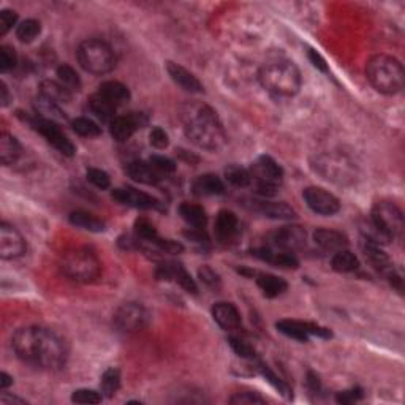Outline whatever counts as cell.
I'll return each mask as SVG.
<instances>
[{
  "instance_id": "obj_1",
  "label": "cell",
  "mask_w": 405,
  "mask_h": 405,
  "mask_svg": "<svg viewBox=\"0 0 405 405\" xmlns=\"http://www.w3.org/2000/svg\"><path fill=\"white\" fill-rule=\"evenodd\" d=\"M13 350L30 366L59 371L67 364L68 345L57 331L44 326L19 328L12 337Z\"/></svg>"
},
{
  "instance_id": "obj_2",
  "label": "cell",
  "mask_w": 405,
  "mask_h": 405,
  "mask_svg": "<svg viewBox=\"0 0 405 405\" xmlns=\"http://www.w3.org/2000/svg\"><path fill=\"white\" fill-rule=\"evenodd\" d=\"M181 119L185 136L200 149L219 152L225 148L226 131L211 106L202 103L185 105L182 108Z\"/></svg>"
},
{
  "instance_id": "obj_3",
  "label": "cell",
  "mask_w": 405,
  "mask_h": 405,
  "mask_svg": "<svg viewBox=\"0 0 405 405\" xmlns=\"http://www.w3.org/2000/svg\"><path fill=\"white\" fill-rule=\"evenodd\" d=\"M258 79L267 92L283 99L295 97L302 84L300 68L287 59H274L266 62L260 68Z\"/></svg>"
},
{
  "instance_id": "obj_4",
  "label": "cell",
  "mask_w": 405,
  "mask_h": 405,
  "mask_svg": "<svg viewBox=\"0 0 405 405\" xmlns=\"http://www.w3.org/2000/svg\"><path fill=\"white\" fill-rule=\"evenodd\" d=\"M366 76L372 88L378 92L394 95L404 88V67L396 57L388 54H377L369 59Z\"/></svg>"
},
{
  "instance_id": "obj_5",
  "label": "cell",
  "mask_w": 405,
  "mask_h": 405,
  "mask_svg": "<svg viewBox=\"0 0 405 405\" xmlns=\"http://www.w3.org/2000/svg\"><path fill=\"white\" fill-rule=\"evenodd\" d=\"M60 270L70 280L89 283L99 278L101 261L97 253L88 247H76L60 258Z\"/></svg>"
},
{
  "instance_id": "obj_6",
  "label": "cell",
  "mask_w": 405,
  "mask_h": 405,
  "mask_svg": "<svg viewBox=\"0 0 405 405\" xmlns=\"http://www.w3.org/2000/svg\"><path fill=\"white\" fill-rule=\"evenodd\" d=\"M78 62L88 73L106 75L116 67V54L113 48L103 40H86L76 51Z\"/></svg>"
},
{
  "instance_id": "obj_7",
  "label": "cell",
  "mask_w": 405,
  "mask_h": 405,
  "mask_svg": "<svg viewBox=\"0 0 405 405\" xmlns=\"http://www.w3.org/2000/svg\"><path fill=\"white\" fill-rule=\"evenodd\" d=\"M318 174L339 185H348L356 179V166L347 155L339 152H323L312 161Z\"/></svg>"
},
{
  "instance_id": "obj_8",
  "label": "cell",
  "mask_w": 405,
  "mask_h": 405,
  "mask_svg": "<svg viewBox=\"0 0 405 405\" xmlns=\"http://www.w3.org/2000/svg\"><path fill=\"white\" fill-rule=\"evenodd\" d=\"M252 181L257 182L258 194L263 196L276 195L283 181L282 166L270 155H260L250 168Z\"/></svg>"
},
{
  "instance_id": "obj_9",
  "label": "cell",
  "mask_w": 405,
  "mask_h": 405,
  "mask_svg": "<svg viewBox=\"0 0 405 405\" xmlns=\"http://www.w3.org/2000/svg\"><path fill=\"white\" fill-rule=\"evenodd\" d=\"M372 225L377 226L389 239L402 236L404 214L394 202L378 201L372 207Z\"/></svg>"
},
{
  "instance_id": "obj_10",
  "label": "cell",
  "mask_w": 405,
  "mask_h": 405,
  "mask_svg": "<svg viewBox=\"0 0 405 405\" xmlns=\"http://www.w3.org/2000/svg\"><path fill=\"white\" fill-rule=\"evenodd\" d=\"M25 120L34 127L35 130L38 131L40 135L43 136L48 143L53 146L54 149H57L62 155L67 157H73L76 148L72 141L68 140V136L64 133L62 129L57 122L54 120H48V119H42V118H25Z\"/></svg>"
},
{
  "instance_id": "obj_11",
  "label": "cell",
  "mask_w": 405,
  "mask_h": 405,
  "mask_svg": "<svg viewBox=\"0 0 405 405\" xmlns=\"http://www.w3.org/2000/svg\"><path fill=\"white\" fill-rule=\"evenodd\" d=\"M149 323V313L138 302H125L114 313V325L119 331L131 334L144 329Z\"/></svg>"
},
{
  "instance_id": "obj_12",
  "label": "cell",
  "mask_w": 405,
  "mask_h": 405,
  "mask_svg": "<svg viewBox=\"0 0 405 405\" xmlns=\"http://www.w3.org/2000/svg\"><path fill=\"white\" fill-rule=\"evenodd\" d=\"M276 328L278 332H282L283 336L295 339L298 342H309L311 336L320 337V339H329L332 337V332L328 328H323L320 325L311 322H300V320H278L276 323Z\"/></svg>"
},
{
  "instance_id": "obj_13",
  "label": "cell",
  "mask_w": 405,
  "mask_h": 405,
  "mask_svg": "<svg viewBox=\"0 0 405 405\" xmlns=\"http://www.w3.org/2000/svg\"><path fill=\"white\" fill-rule=\"evenodd\" d=\"M306 244V231L300 225H287L272 231L267 236L266 246L276 250L295 252Z\"/></svg>"
},
{
  "instance_id": "obj_14",
  "label": "cell",
  "mask_w": 405,
  "mask_h": 405,
  "mask_svg": "<svg viewBox=\"0 0 405 405\" xmlns=\"http://www.w3.org/2000/svg\"><path fill=\"white\" fill-rule=\"evenodd\" d=\"M304 201L315 214L320 215H334L341 211V201L337 196H334L331 192H328L322 187H307L302 192Z\"/></svg>"
},
{
  "instance_id": "obj_15",
  "label": "cell",
  "mask_w": 405,
  "mask_h": 405,
  "mask_svg": "<svg viewBox=\"0 0 405 405\" xmlns=\"http://www.w3.org/2000/svg\"><path fill=\"white\" fill-rule=\"evenodd\" d=\"M155 276L159 280H173L181 288H184L187 293H192V295H196L198 293V287L192 276L187 272L184 265L179 261H161L159 266H157Z\"/></svg>"
},
{
  "instance_id": "obj_16",
  "label": "cell",
  "mask_w": 405,
  "mask_h": 405,
  "mask_svg": "<svg viewBox=\"0 0 405 405\" xmlns=\"http://www.w3.org/2000/svg\"><path fill=\"white\" fill-rule=\"evenodd\" d=\"M25 239L13 225L2 222L0 225V257L3 260H16L25 253Z\"/></svg>"
},
{
  "instance_id": "obj_17",
  "label": "cell",
  "mask_w": 405,
  "mask_h": 405,
  "mask_svg": "<svg viewBox=\"0 0 405 405\" xmlns=\"http://www.w3.org/2000/svg\"><path fill=\"white\" fill-rule=\"evenodd\" d=\"M148 124V118L143 113H129L124 116H116L109 122V133L116 141L125 143L129 141L138 129Z\"/></svg>"
},
{
  "instance_id": "obj_18",
  "label": "cell",
  "mask_w": 405,
  "mask_h": 405,
  "mask_svg": "<svg viewBox=\"0 0 405 405\" xmlns=\"http://www.w3.org/2000/svg\"><path fill=\"white\" fill-rule=\"evenodd\" d=\"M113 198L124 206L135 207V209H164L161 202L146 192L136 190L133 187H119L113 190Z\"/></svg>"
},
{
  "instance_id": "obj_19",
  "label": "cell",
  "mask_w": 405,
  "mask_h": 405,
  "mask_svg": "<svg viewBox=\"0 0 405 405\" xmlns=\"http://www.w3.org/2000/svg\"><path fill=\"white\" fill-rule=\"evenodd\" d=\"M237 231H239V220H237L235 212L222 209L219 214H217L215 219V239L219 241L220 244H231V242L236 239Z\"/></svg>"
},
{
  "instance_id": "obj_20",
  "label": "cell",
  "mask_w": 405,
  "mask_h": 405,
  "mask_svg": "<svg viewBox=\"0 0 405 405\" xmlns=\"http://www.w3.org/2000/svg\"><path fill=\"white\" fill-rule=\"evenodd\" d=\"M212 318L224 331H236L241 326V313L231 302H215L212 307Z\"/></svg>"
},
{
  "instance_id": "obj_21",
  "label": "cell",
  "mask_w": 405,
  "mask_h": 405,
  "mask_svg": "<svg viewBox=\"0 0 405 405\" xmlns=\"http://www.w3.org/2000/svg\"><path fill=\"white\" fill-rule=\"evenodd\" d=\"M166 72H168L170 78L173 79L181 89H184L185 92H190V94L205 92V88H202L200 79L196 78L194 73L189 72V70L182 67V65L176 62H168L166 64Z\"/></svg>"
},
{
  "instance_id": "obj_22",
  "label": "cell",
  "mask_w": 405,
  "mask_h": 405,
  "mask_svg": "<svg viewBox=\"0 0 405 405\" xmlns=\"http://www.w3.org/2000/svg\"><path fill=\"white\" fill-rule=\"evenodd\" d=\"M127 174L131 177L135 182H140V184L144 185H157L159 182L164 179L159 171H157L154 166H152L151 161H143V160H135L130 161L127 165Z\"/></svg>"
},
{
  "instance_id": "obj_23",
  "label": "cell",
  "mask_w": 405,
  "mask_h": 405,
  "mask_svg": "<svg viewBox=\"0 0 405 405\" xmlns=\"http://www.w3.org/2000/svg\"><path fill=\"white\" fill-rule=\"evenodd\" d=\"M313 241L315 244L328 252H339L348 247V237L341 231L328 230V228H318L313 233Z\"/></svg>"
},
{
  "instance_id": "obj_24",
  "label": "cell",
  "mask_w": 405,
  "mask_h": 405,
  "mask_svg": "<svg viewBox=\"0 0 405 405\" xmlns=\"http://www.w3.org/2000/svg\"><path fill=\"white\" fill-rule=\"evenodd\" d=\"M257 211L267 219L293 220L296 219V211L285 201H257Z\"/></svg>"
},
{
  "instance_id": "obj_25",
  "label": "cell",
  "mask_w": 405,
  "mask_h": 405,
  "mask_svg": "<svg viewBox=\"0 0 405 405\" xmlns=\"http://www.w3.org/2000/svg\"><path fill=\"white\" fill-rule=\"evenodd\" d=\"M97 94L101 95V97H103L105 100H108L109 103H113L116 108H118V106L125 105L131 97L129 88H127L125 84L119 83V81H114V79H109V81H105V83H101Z\"/></svg>"
},
{
  "instance_id": "obj_26",
  "label": "cell",
  "mask_w": 405,
  "mask_h": 405,
  "mask_svg": "<svg viewBox=\"0 0 405 405\" xmlns=\"http://www.w3.org/2000/svg\"><path fill=\"white\" fill-rule=\"evenodd\" d=\"M363 252H364V257H366V260L369 261V265H371L376 271L382 272V274H388V272H391L394 270L391 265V260H389L387 253L380 249V246L364 241Z\"/></svg>"
},
{
  "instance_id": "obj_27",
  "label": "cell",
  "mask_w": 405,
  "mask_h": 405,
  "mask_svg": "<svg viewBox=\"0 0 405 405\" xmlns=\"http://www.w3.org/2000/svg\"><path fill=\"white\" fill-rule=\"evenodd\" d=\"M86 108L90 114L94 116L95 119L100 120V122H111L116 118V106L113 103H109L108 100H105L101 95L94 94L88 99V105Z\"/></svg>"
},
{
  "instance_id": "obj_28",
  "label": "cell",
  "mask_w": 405,
  "mask_h": 405,
  "mask_svg": "<svg viewBox=\"0 0 405 405\" xmlns=\"http://www.w3.org/2000/svg\"><path fill=\"white\" fill-rule=\"evenodd\" d=\"M194 194L198 196H214L225 194V184L219 176L202 174L194 181Z\"/></svg>"
},
{
  "instance_id": "obj_29",
  "label": "cell",
  "mask_w": 405,
  "mask_h": 405,
  "mask_svg": "<svg viewBox=\"0 0 405 405\" xmlns=\"http://www.w3.org/2000/svg\"><path fill=\"white\" fill-rule=\"evenodd\" d=\"M34 109H35V116L42 119H48V120H54V122H65L67 120V116L60 108V105L54 103L53 100H48L38 95L34 101Z\"/></svg>"
},
{
  "instance_id": "obj_30",
  "label": "cell",
  "mask_w": 405,
  "mask_h": 405,
  "mask_svg": "<svg viewBox=\"0 0 405 405\" xmlns=\"http://www.w3.org/2000/svg\"><path fill=\"white\" fill-rule=\"evenodd\" d=\"M257 285L266 298H277L288 290V283L282 277L267 274V272L257 274Z\"/></svg>"
},
{
  "instance_id": "obj_31",
  "label": "cell",
  "mask_w": 405,
  "mask_h": 405,
  "mask_svg": "<svg viewBox=\"0 0 405 405\" xmlns=\"http://www.w3.org/2000/svg\"><path fill=\"white\" fill-rule=\"evenodd\" d=\"M38 92L42 97L53 100L54 103L62 105V103H70L72 100V92L68 89H65L59 81H53V79H44L40 83Z\"/></svg>"
},
{
  "instance_id": "obj_32",
  "label": "cell",
  "mask_w": 405,
  "mask_h": 405,
  "mask_svg": "<svg viewBox=\"0 0 405 405\" xmlns=\"http://www.w3.org/2000/svg\"><path fill=\"white\" fill-rule=\"evenodd\" d=\"M21 155H23V148L14 136L8 133L0 135V160H2L3 166L16 164Z\"/></svg>"
},
{
  "instance_id": "obj_33",
  "label": "cell",
  "mask_w": 405,
  "mask_h": 405,
  "mask_svg": "<svg viewBox=\"0 0 405 405\" xmlns=\"http://www.w3.org/2000/svg\"><path fill=\"white\" fill-rule=\"evenodd\" d=\"M179 215L187 225L192 228H205L207 225V215L206 211L200 205L194 202H182L179 206Z\"/></svg>"
},
{
  "instance_id": "obj_34",
  "label": "cell",
  "mask_w": 405,
  "mask_h": 405,
  "mask_svg": "<svg viewBox=\"0 0 405 405\" xmlns=\"http://www.w3.org/2000/svg\"><path fill=\"white\" fill-rule=\"evenodd\" d=\"M70 224L83 228L86 231H92V233H101L105 231V222L100 220L99 217H95L94 214H90L88 211H73L72 214L68 215Z\"/></svg>"
},
{
  "instance_id": "obj_35",
  "label": "cell",
  "mask_w": 405,
  "mask_h": 405,
  "mask_svg": "<svg viewBox=\"0 0 405 405\" xmlns=\"http://www.w3.org/2000/svg\"><path fill=\"white\" fill-rule=\"evenodd\" d=\"M331 266L334 271L337 272H353L359 267V260L356 258L354 253L350 250L343 249L334 253L332 260H331Z\"/></svg>"
},
{
  "instance_id": "obj_36",
  "label": "cell",
  "mask_w": 405,
  "mask_h": 405,
  "mask_svg": "<svg viewBox=\"0 0 405 405\" xmlns=\"http://www.w3.org/2000/svg\"><path fill=\"white\" fill-rule=\"evenodd\" d=\"M120 388V372L119 369L116 367H109L106 369L103 372V376H101L100 380V391L103 394L105 397H114V394L119 391Z\"/></svg>"
},
{
  "instance_id": "obj_37",
  "label": "cell",
  "mask_w": 405,
  "mask_h": 405,
  "mask_svg": "<svg viewBox=\"0 0 405 405\" xmlns=\"http://www.w3.org/2000/svg\"><path fill=\"white\" fill-rule=\"evenodd\" d=\"M55 75H57L59 83L62 84L65 89H68L72 94L81 90V78L73 67H70L67 64L59 65Z\"/></svg>"
},
{
  "instance_id": "obj_38",
  "label": "cell",
  "mask_w": 405,
  "mask_h": 405,
  "mask_svg": "<svg viewBox=\"0 0 405 405\" xmlns=\"http://www.w3.org/2000/svg\"><path fill=\"white\" fill-rule=\"evenodd\" d=\"M225 179L235 187H249L252 184V174L250 170H246L244 166L239 165H230L225 170Z\"/></svg>"
},
{
  "instance_id": "obj_39",
  "label": "cell",
  "mask_w": 405,
  "mask_h": 405,
  "mask_svg": "<svg viewBox=\"0 0 405 405\" xmlns=\"http://www.w3.org/2000/svg\"><path fill=\"white\" fill-rule=\"evenodd\" d=\"M72 129L75 133L84 138H97L101 135V127L89 118H76L72 120Z\"/></svg>"
},
{
  "instance_id": "obj_40",
  "label": "cell",
  "mask_w": 405,
  "mask_h": 405,
  "mask_svg": "<svg viewBox=\"0 0 405 405\" xmlns=\"http://www.w3.org/2000/svg\"><path fill=\"white\" fill-rule=\"evenodd\" d=\"M42 34V24L37 19H25L16 27V38L21 43H32Z\"/></svg>"
},
{
  "instance_id": "obj_41",
  "label": "cell",
  "mask_w": 405,
  "mask_h": 405,
  "mask_svg": "<svg viewBox=\"0 0 405 405\" xmlns=\"http://www.w3.org/2000/svg\"><path fill=\"white\" fill-rule=\"evenodd\" d=\"M135 236L138 237L141 242H154L159 239V231H157L155 225L149 222L148 219H136L135 222Z\"/></svg>"
},
{
  "instance_id": "obj_42",
  "label": "cell",
  "mask_w": 405,
  "mask_h": 405,
  "mask_svg": "<svg viewBox=\"0 0 405 405\" xmlns=\"http://www.w3.org/2000/svg\"><path fill=\"white\" fill-rule=\"evenodd\" d=\"M228 343H230L233 352H235L241 359H247V361H253V359H257L255 348H253L249 342L244 341V339L231 336L228 337Z\"/></svg>"
},
{
  "instance_id": "obj_43",
  "label": "cell",
  "mask_w": 405,
  "mask_h": 405,
  "mask_svg": "<svg viewBox=\"0 0 405 405\" xmlns=\"http://www.w3.org/2000/svg\"><path fill=\"white\" fill-rule=\"evenodd\" d=\"M258 369H260V372H261V376L265 377L267 382H270L272 387H274L278 393L282 394V396H285L287 399H290L293 394H291V389H290V387H288V384L283 382L282 378H278L274 372L271 371L270 367L267 366H265V364H258Z\"/></svg>"
},
{
  "instance_id": "obj_44",
  "label": "cell",
  "mask_w": 405,
  "mask_h": 405,
  "mask_svg": "<svg viewBox=\"0 0 405 405\" xmlns=\"http://www.w3.org/2000/svg\"><path fill=\"white\" fill-rule=\"evenodd\" d=\"M18 64V55L14 48L8 47V44H3L0 47V72L7 73L10 70H13Z\"/></svg>"
},
{
  "instance_id": "obj_45",
  "label": "cell",
  "mask_w": 405,
  "mask_h": 405,
  "mask_svg": "<svg viewBox=\"0 0 405 405\" xmlns=\"http://www.w3.org/2000/svg\"><path fill=\"white\" fill-rule=\"evenodd\" d=\"M86 176H88V181L90 182V184L97 187V189H100V190L109 189L111 179L106 171L100 170V168H88V171H86Z\"/></svg>"
},
{
  "instance_id": "obj_46",
  "label": "cell",
  "mask_w": 405,
  "mask_h": 405,
  "mask_svg": "<svg viewBox=\"0 0 405 405\" xmlns=\"http://www.w3.org/2000/svg\"><path fill=\"white\" fill-rule=\"evenodd\" d=\"M149 161L152 164V166H154V168L159 171V173L164 177L173 174L176 171L174 161L171 159H168V157H165V155H152L149 159Z\"/></svg>"
},
{
  "instance_id": "obj_47",
  "label": "cell",
  "mask_w": 405,
  "mask_h": 405,
  "mask_svg": "<svg viewBox=\"0 0 405 405\" xmlns=\"http://www.w3.org/2000/svg\"><path fill=\"white\" fill-rule=\"evenodd\" d=\"M103 394L94 389H76L72 394V401L76 404H100Z\"/></svg>"
},
{
  "instance_id": "obj_48",
  "label": "cell",
  "mask_w": 405,
  "mask_h": 405,
  "mask_svg": "<svg viewBox=\"0 0 405 405\" xmlns=\"http://www.w3.org/2000/svg\"><path fill=\"white\" fill-rule=\"evenodd\" d=\"M149 143L154 146L155 149L164 151L170 146V136L164 129H160V127H154L149 133Z\"/></svg>"
},
{
  "instance_id": "obj_49",
  "label": "cell",
  "mask_w": 405,
  "mask_h": 405,
  "mask_svg": "<svg viewBox=\"0 0 405 405\" xmlns=\"http://www.w3.org/2000/svg\"><path fill=\"white\" fill-rule=\"evenodd\" d=\"M18 23V13L14 10H2L0 12V35H7L13 25Z\"/></svg>"
},
{
  "instance_id": "obj_50",
  "label": "cell",
  "mask_w": 405,
  "mask_h": 405,
  "mask_svg": "<svg viewBox=\"0 0 405 405\" xmlns=\"http://www.w3.org/2000/svg\"><path fill=\"white\" fill-rule=\"evenodd\" d=\"M266 401L261 396H258L257 393H236L235 396L230 397V404H265Z\"/></svg>"
},
{
  "instance_id": "obj_51",
  "label": "cell",
  "mask_w": 405,
  "mask_h": 405,
  "mask_svg": "<svg viewBox=\"0 0 405 405\" xmlns=\"http://www.w3.org/2000/svg\"><path fill=\"white\" fill-rule=\"evenodd\" d=\"M198 276L201 278V282L205 283V285H207V287L215 288V287L220 285V277H219V274H217V272L214 270H211L209 266L200 267Z\"/></svg>"
},
{
  "instance_id": "obj_52",
  "label": "cell",
  "mask_w": 405,
  "mask_h": 405,
  "mask_svg": "<svg viewBox=\"0 0 405 405\" xmlns=\"http://www.w3.org/2000/svg\"><path fill=\"white\" fill-rule=\"evenodd\" d=\"M361 399H363V389L361 388L347 389V391L337 393V396H336V401L339 404H353V402L361 401Z\"/></svg>"
},
{
  "instance_id": "obj_53",
  "label": "cell",
  "mask_w": 405,
  "mask_h": 405,
  "mask_svg": "<svg viewBox=\"0 0 405 405\" xmlns=\"http://www.w3.org/2000/svg\"><path fill=\"white\" fill-rule=\"evenodd\" d=\"M309 59H311V62H312L313 67L320 70V72H325V73H328V65H326V60L323 59L322 55L317 53V51L309 49Z\"/></svg>"
},
{
  "instance_id": "obj_54",
  "label": "cell",
  "mask_w": 405,
  "mask_h": 405,
  "mask_svg": "<svg viewBox=\"0 0 405 405\" xmlns=\"http://www.w3.org/2000/svg\"><path fill=\"white\" fill-rule=\"evenodd\" d=\"M307 387H309V389H311L312 393H318L320 391V380H318V377L315 376V374H312V372H309V376H307Z\"/></svg>"
},
{
  "instance_id": "obj_55",
  "label": "cell",
  "mask_w": 405,
  "mask_h": 405,
  "mask_svg": "<svg viewBox=\"0 0 405 405\" xmlns=\"http://www.w3.org/2000/svg\"><path fill=\"white\" fill-rule=\"evenodd\" d=\"M0 101H2V106L5 108V106H8V103H10V92H8V88H7V84L3 83H0Z\"/></svg>"
},
{
  "instance_id": "obj_56",
  "label": "cell",
  "mask_w": 405,
  "mask_h": 405,
  "mask_svg": "<svg viewBox=\"0 0 405 405\" xmlns=\"http://www.w3.org/2000/svg\"><path fill=\"white\" fill-rule=\"evenodd\" d=\"M13 384V377L8 376L7 372H2L0 374V388L2 389H7Z\"/></svg>"
},
{
  "instance_id": "obj_57",
  "label": "cell",
  "mask_w": 405,
  "mask_h": 405,
  "mask_svg": "<svg viewBox=\"0 0 405 405\" xmlns=\"http://www.w3.org/2000/svg\"><path fill=\"white\" fill-rule=\"evenodd\" d=\"M10 402H13V404H25L24 399H19V397H8L7 394H5V396L2 397V404L8 405Z\"/></svg>"
}]
</instances>
